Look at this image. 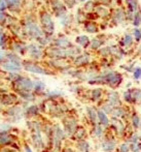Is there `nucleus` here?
Masks as SVG:
<instances>
[{
    "instance_id": "1",
    "label": "nucleus",
    "mask_w": 141,
    "mask_h": 152,
    "mask_svg": "<svg viewBox=\"0 0 141 152\" xmlns=\"http://www.w3.org/2000/svg\"><path fill=\"white\" fill-rule=\"evenodd\" d=\"M2 114L5 116V118H8L9 121H18L24 115V110H22L21 107L16 104V106L8 107L6 110L3 111Z\"/></svg>"
},
{
    "instance_id": "2",
    "label": "nucleus",
    "mask_w": 141,
    "mask_h": 152,
    "mask_svg": "<svg viewBox=\"0 0 141 152\" xmlns=\"http://www.w3.org/2000/svg\"><path fill=\"white\" fill-rule=\"evenodd\" d=\"M16 84H17V92H18L19 95L24 93H28L31 92V90L33 89L34 84L26 78H19L16 80Z\"/></svg>"
},
{
    "instance_id": "3",
    "label": "nucleus",
    "mask_w": 141,
    "mask_h": 152,
    "mask_svg": "<svg viewBox=\"0 0 141 152\" xmlns=\"http://www.w3.org/2000/svg\"><path fill=\"white\" fill-rule=\"evenodd\" d=\"M77 127V121L74 117H66L63 119V129L65 132L66 137H72Z\"/></svg>"
},
{
    "instance_id": "4",
    "label": "nucleus",
    "mask_w": 141,
    "mask_h": 152,
    "mask_svg": "<svg viewBox=\"0 0 141 152\" xmlns=\"http://www.w3.org/2000/svg\"><path fill=\"white\" fill-rule=\"evenodd\" d=\"M16 143L14 134L9 132H0V148L9 147Z\"/></svg>"
},
{
    "instance_id": "5",
    "label": "nucleus",
    "mask_w": 141,
    "mask_h": 152,
    "mask_svg": "<svg viewBox=\"0 0 141 152\" xmlns=\"http://www.w3.org/2000/svg\"><path fill=\"white\" fill-rule=\"evenodd\" d=\"M0 104L3 107H12L18 104V97L14 94L6 93L0 96Z\"/></svg>"
},
{
    "instance_id": "6",
    "label": "nucleus",
    "mask_w": 141,
    "mask_h": 152,
    "mask_svg": "<svg viewBox=\"0 0 141 152\" xmlns=\"http://www.w3.org/2000/svg\"><path fill=\"white\" fill-rule=\"evenodd\" d=\"M103 80L108 85L114 87V86H119V84L121 82V77L119 74H116V72H109L105 77H103Z\"/></svg>"
},
{
    "instance_id": "7",
    "label": "nucleus",
    "mask_w": 141,
    "mask_h": 152,
    "mask_svg": "<svg viewBox=\"0 0 141 152\" xmlns=\"http://www.w3.org/2000/svg\"><path fill=\"white\" fill-rule=\"evenodd\" d=\"M97 118H98V124L103 126L104 128L109 126V124H110L109 118H108L107 115H106L103 111L100 110V109H97Z\"/></svg>"
},
{
    "instance_id": "8",
    "label": "nucleus",
    "mask_w": 141,
    "mask_h": 152,
    "mask_svg": "<svg viewBox=\"0 0 141 152\" xmlns=\"http://www.w3.org/2000/svg\"><path fill=\"white\" fill-rule=\"evenodd\" d=\"M87 116L89 118L90 122L93 124L94 126L98 124V118H97V109L93 108V107H87Z\"/></svg>"
},
{
    "instance_id": "9",
    "label": "nucleus",
    "mask_w": 141,
    "mask_h": 152,
    "mask_svg": "<svg viewBox=\"0 0 141 152\" xmlns=\"http://www.w3.org/2000/svg\"><path fill=\"white\" fill-rule=\"evenodd\" d=\"M106 102H108L113 108L119 107V104H121V99H119V94H117L116 92H110V93L108 94V98Z\"/></svg>"
},
{
    "instance_id": "10",
    "label": "nucleus",
    "mask_w": 141,
    "mask_h": 152,
    "mask_svg": "<svg viewBox=\"0 0 141 152\" xmlns=\"http://www.w3.org/2000/svg\"><path fill=\"white\" fill-rule=\"evenodd\" d=\"M116 147V143L113 139H106L102 143V149L104 152H113Z\"/></svg>"
},
{
    "instance_id": "11",
    "label": "nucleus",
    "mask_w": 141,
    "mask_h": 152,
    "mask_svg": "<svg viewBox=\"0 0 141 152\" xmlns=\"http://www.w3.org/2000/svg\"><path fill=\"white\" fill-rule=\"evenodd\" d=\"M85 137H87V130L85 129L84 126H78V127L76 128L75 132H74V134H72V138H73L74 140L77 141V142L78 141L85 140Z\"/></svg>"
},
{
    "instance_id": "12",
    "label": "nucleus",
    "mask_w": 141,
    "mask_h": 152,
    "mask_svg": "<svg viewBox=\"0 0 141 152\" xmlns=\"http://www.w3.org/2000/svg\"><path fill=\"white\" fill-rule=\"evenodd\" d=\"M40 112V108L37 106H30L28 108L25 110L24 114L26 115V117H28V118L32 119L34 118V117H36L38 114H39Z\"/></svg>"
},
{
    "instance_id": "13",
    "label": "nucleus",
    "mask_w": 141,
    "mask_h": 152,
    "mask_svg": "<svg viewBox=\"0 0 141 152\" xmlns=\"http://www.w3.org/2000/svg\"><path fill=\"white\" fill-rule=\"evenodd\" d=\"M76 148H77L78 152H90V150H91L90 144L85 140L78 141L76 143Z\"/></svg>"
},
{
    "instance_id": "14",
    "label": "nucleus",
    "mask_w": 141,
    "mask_h": 152,
    "mask_svg": "<svg viewBox=\"0 0 141 152\" xmlns=\"http://www.w3.org/2000/svg\"><path fill=\"white\" fill-rule=\"evenodd\" d=\"M93 134L95 138L101 139L104 134V127L100 124H96L95 126H93Z\"/></svg>"
},
{
    "instance_id": "15",
    "label": "nucleus",
    "mask_w": 141,
    "mask_h": 152,
    "mask_svg": "<svg viewBox=\"0 0 141 152\" xmlns=\"http://www.w3.org/2000/svg\"><path fill=\"white\" fill-rule=\"evenodd\" d=\"M131 122H132V125L134 126V128H139L141 126V120L139 116L136 113H134L131 116Z\"/></svg>"
},
{
    "instance_id": "16",
    "label": "nucleus",
    "mask_w": 141,
    "mask_h": 152,
    "mask_svg": "<svg viewBox=\"0 0 141 152\" xmlns=\"http://www.w3.org/2000/svg\"><path fill=\"white\" fill-rule=\"evenodd\" d=\"M101 96H102L101 89H95V90H93L91 93V98L93 102H98V100H100Z\"/></svg>"
},
{
    "instance_id": "17",
    "label": "nucleus",
    "mask_w": 141,
    "mask_h": 152,
    "mask_svg": "<svg viewBox=\"0 0 141 152\" xmlns=\"http://www.w3.org/2000/svg\"><path fill=\"white\" fill-rule=\"evenodd\" d=\"M99 109L101 111H103V112L105 113L106 115H107V114H111L112 111H113V107H111L109 104H108V102H104V104H102V106L100 107Z\"/></svg>"
},
{
    "instance_id": "18",
    "label": "nucleus",
    "mask_w": 141,
    "mask_h": 152,
    "mask_svg": "<svg viewBox=\"0 0 141 152\" xmlns=\"http://www.w3.org/2000/svg\"><path fill=\"white\" fill-rule=\"evenodd\" d=\"M27 69L30 70L32 72H37V74H46L44 69H42L41 67L37 65H31V66H27Z\"/></svg>"
},
{
    "instance_id": "19",
    "label": "nucleus",
    "mask_w": 141,
    "mask_h": 152,
    "mask_svg": "<svg viewBox=\"0 0 141 152\" xmlns=\"http://www.w3.org/2000/svg\"><path fill=\"white\" fill-rule=\"evenodd\" d=\"M130 151L132 152H141V143H133L130 144Z\"/></svg>"
},
{
    "instance_id": "20",
    "label": "nucleus",
    "mask_w": 141,
    "mask_h": 152,
    "mask_svg": "<svg viewBox=\"0 0 141 152\" xmlns=\"http://www.w3.org/2000/svg\"><path fill=\"white\" fill-rule=\"evenodd\" d=\"M119 152H129L130 151V144L128 143H123V144L119 145Z\"/></svg>"
},
{
    "instance_id": "21",
    "label": "nucleus",
    "mask_w": 141,
    "mask_h": 152,
    "mask_svg": "<svg viewBox=\"0 0 141 152\" xmlns=\"http://www.w3.org/2000/svg\"><path fill=\"white\" fill-rule=\"evenodd\" d=\"M34 91H36V92H39V91H42L44 89V84L43 83H41V82H37V83H35L34 84Z\"/></svg>"
},
{
    "instance_id": "22",
    "label": "nucleus",
    "mask_w": 141,
    "mask_h": 152,
    "mask_svg": "<svg viewBox=\"0 0 141 152\" xmlns=\"http://www.w3.org/2000/svg\"><path fill=\"white\" fill-rule=\"evenodd\" d=\"M127 3L129 5L130 10H131V12H133V10H135L137 8V2H136V0H127Z\"/></svg>"
},
{
    "instance_id": "23",
    "label": "nucleus",
    "mask_w": 141,
    "mask_h": 152,
    "mask_svg": "<svg viewBox=\"0 0 141 152\" xmlns=\"http://www.w3.org/2000/svg\"><path fill=\"white\" fill-rule=\"evenodd\" d=\"M124 99H125V102H129V104H131V102H134L133 97H132V95H131V92L130 91L125 92V93H124Z\"/></svg>"
},
{
    "instance_id": "24",
    "label": "nucleus",
    "mask_w": 141,
    "mask_h": 152,
    "mask_svg": "<svg viewBox=\"0 0 141 152\" xmlns=\"http://www.w3.org/2000/svg\"><path fill=\"white\" fill-rule=\"evenodd\" d=\"M124 45H125V46H130V45H132V36L130 35V34H127V35L125 36Z\"/></svg>"
},
{
    "instance_id": "25",
    "label": "nucleus",
    "mask_w": 141,
    "mask_h": 152,
    "mask_svg": "<svg viewBox=\"0 0 141 152\" xmlns=\"http://www.w3.org/2000/svg\"><path fill=\"white\" fill-rule=\"evenodd\" d=\"M134 78L136 79V80H138L139 78H141V68L138 67L135 69V72H134Z\"/></svg>"
},
{
    "instance_id": "26",
    "label": "nucleus",
    "mask_w": 141,
    "mask_h": 152,
    "mask_svg": "<svg viewBox=\"0 0 141 152\" xmlns=\"http://www.w3.org/2000/svg\"><path fill=\"white\" fill-rule=\"evenodd\" d=\"M140 21H141V15L138 12V14H136L135 16V20H134V24L136 25V26H138V25L140 24Z\"/></svg>"
},
{
    "instance_id": "27",
    "label": "nucleus",
    "mask_w": 141,
    "mask_h": 152,
    "mask_svg": "<svg viewBox=\"0 0 141 152\" xmlns=\"http://www.w3.org/2000/svg\"><path fill=\"white\" fill-rule=\"evenodd\" d=\"M134 33H135L136 40H138V42H139V40L141 39V30H140V29H135Z\"/></svg>"
},
{
    "instance_id": "28",
    "label": "nucleus",
    "mask_w": 141,
    "mask_h": 152,
    "mask_svg": "<svg viewBox=\"0 0 141 152\" xmlns=\"http://www.w3.org/2000/svg\"><path fill=\"white\" fill-rule=\"evenodd\" d=\"M24 151L25 152H33L31 149V147H30L28 144H24Z\"/></svg>"
},
{
    "instance_id": "29",
    "label": "nucleus",
    "mask_w": 141,
    "mask_h": 152,
    "mask_svg": "<svg viewBox=\"0 0 141 152\" xmlns=\"http://www.w3.org/2000/svg\"><path fill=\"white\" fill-rule=\"evenodd\" d=\"M3 106H2L1 104H0V113H3Z\"/></svg>"
},
{
    "instance_id": "30",
    "label": "nucleus",
    "mask_w": 141,
    "mask_h": 152,
    "mask_svg": "<svg viewBox=\"0 0 141 152\" xmlns=\"http://www.w3.org/2000/svg\"><path fill=\"white\" fill-rule=\"evenodd\" d=\"M0 59H1V56H0Z\"/></svg>"
}]
</instances>
